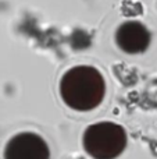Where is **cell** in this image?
I'll use <instances>...</instances> for the list:
<instances>
[{
    "instance_id": "obj_1",
    "label": "cell",
    "mask_w": 157,
    "mask_h": 159,
    "mask_svg": "<svg viewBox=\"0 0 157 159\" xmlns=\"http://www.w3.org/2000/svg\"><path fill=\"white\" fill-rule=\"evenodd\" d=\"M106 84L103 75L91 66L70 69L60 82V93L66 105L75 110H91L104 98Z\"/></svg>"
},
{
    "instance_id": "obj_2",
    "label": "cell",
    "mask_w": 157,
    "mask_h": 159,
    "mask_svg": "<svg viewBox=\"0 0 157 159\" xmlns=\"http://www.w3.org/2000/svg\"><path fill=\"white\" fill-rule=\"evenodd\" d=\"M127 145V134L120 124L100 121L83 133V148L95 159H114Z\"/></svg>"
},
{
    "instance_id": "obj_3",
    "label": "cell",
    "mask_w": 157,
    "mask_h": 159,
    "mask_svg": "<svg viewBox=\"0 0 157 159\" xmlns=\"http://www.w3.org/2000/svg\"><path fill=\"white\" fill-rule=\"evenodd\" d=\"M4 159H50L46 141L35 133H19L7 143Z\"/></svg>"
},
{
    "instance_id": "obj_4",
    "label": "cell",
    "mask_w": 157,
    "mask_h": 159,
    "mask_svg": "<svg viewBox=\"0 0 157 159\" xmlns=\"http://www.w3.org/2000/svg\"><path fill=\"white\" fill-rule=\"evenodd\" d=\"M116 42L121 50L129 55L142 53L150 43V32L139 21H125L116 32Z\"/></svg>"
}]
</instances>
